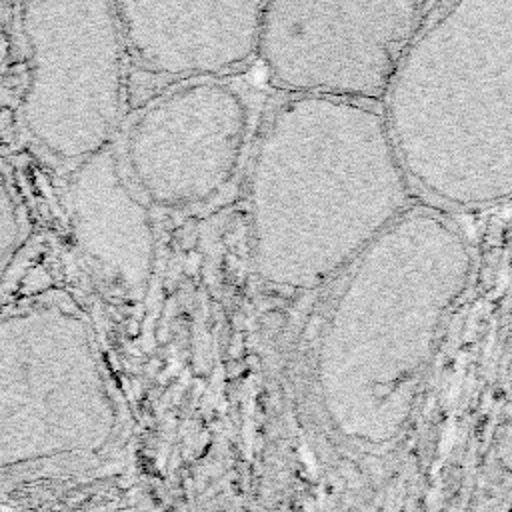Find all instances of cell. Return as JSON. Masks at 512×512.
<instances>
[{
	"instance_id": "cell-2",
	"label": "cell",
	"mask_w": 512,
	"mask_h": 512,
	"mask_svg": "<svg viewBox=\"0 0 512 512\" xmlns=\"http://www.w3.org/2000/svg\"><path fill=\"white\" fill-rule=\"evenodd\" d=\"M472 270L458 222L420 206L348 266L316 348L318 390L348 434L378 440L402 424Z\"/></svg>"
},
{
	"instance_id": "cell-11",
	"label": "cell",
	"mask_w": 512,
	"mask_h": 512,
	"mask_svg": "<svg viewBox=\"0 0 512 512\" xmlns=\"http://www.w3.org/2000/svg\"><path fill=\"white\" fill-rule=\"evenodd\" d=\"M22 214L16 206V200L10 194L8 182H2V216H0V250H2V270L8 268L10 258L16 254L18 244L22 242Z\"/></svg>"
},
{
	"instance_id": "cell-3",
	"label": "cell",
	"mask_w": 512,
	"mask_h": 512,
	"mask_svg": "<svg viewBox=\"0 0 512 512\" xmlns=\"http://www.w3.org/2000/svg\"><path fill=\"white\" fill-rule=\"evenodd\" d=\"M382 110L414 188L458 208L512 200V2L434 4Z\"/></svg>"
},
{
	"instance_id": "cell-6",
	"label": "cell",
	"mask_w": 512,
	"mask_h": 512,
	"mask_svg": "<svg viewBox=\"0 0 512 512\" xmlns=\"http://www.w3.org/2000/svg\"><path fill=\"white\" fill-rule=\"evenodd\" d=\"M4 452L98 446L114 406L88 324L58 306L14 312L0 328Z\"/></svg>"
},
{
	"instance_id": "cell-5",
	"label": "cell",
	"mask_w": 512,
	"mask_h": 512,
	"mask_svg": "<svg viewBox=\"0 0 512 512\" xmlns=\"http://www.w3.org/2000/svg\"><path fill=\"white\" fill-rule=\"evenodd\" d=\"M424 2H266L258 60L292 96L382 106L426 24Z\"/></svg>"
},
{
	"instance_id": "cell-10",
	"label": "cell",
	"mask_w": 512,
	"mask_h": 512,
	"mask_svg": "<svg viewBox=\"0 0 512 512\" xmlns=\"http://www.w3.org/2000/svg\"><path fill=\"white\" fill-rule=\"evenodd\" d=\"M472 512H512V416L496 430Z\"/></svg>"
},
{
	"instance_id": "cell-9",
	"label": "cell",
	"mask_w": 512,
	"mask_h": 512,
	"mask_svg": "<svg viewBox=\"0 0 512 512\" xmlns=\"http://www.w3.org/2000/svg\"><path fill=\"white\" fill-rule=\"evenodd\" d=\"M112 146L76 164L68 184L74 238L84 258L124 296L140 298L154 274L156 232L146 198Z\"/></svg>"
},
{
	"instance_id": "cell-1",
	"label": "cell",
	"mask_w": 512,
	"mask_h": 512,
	"mask_svg": "<svg viewBox=\"0 0 512 512\" xmlns=\"http://www.w3.org/2000/svg\"><path fill=\"white\" fill-rule=\"evenodd\" d=\"M248 192L254 266L286 290L324 284L414 208L382 106L324 96L274 110Z\"/></svg>"
},
{
	"instance_id": "cell-4",
	"label": "cell",
	"mask_w": 512,
	"mask_h": 512,
	"mask_svg": "<svg viewBox=\"0 0 512 512\" xmlns=\"http://www.w3.org/2000/svg\"><path fill=\"white\" fill-rule=\"evenodd\" d=\"M28 82L22 116L30 136L76 164L112 146L130 64L116 2H24Z\"/></svg>"
},
{
	"instance_id": "cell-7",
	"label": "cell",
	"mask_w": 512,
	"mask_h": 512,
	"mask_svg": "<svg viewBox=\"0 0 512 512\" xmlns=\"http://www.w3.org/2000/svg\"><path fill=\"white\" fill-rule=\"evenodd\" d=\"M250 138V106L224 78L176 84L128 128L122 160L136 190L166 208L194 206L236 174Z\"/></svg>"
},
{
	"instance_id": "cell-8",
	"label": "cell",
	"mask_w": 512,
	"mask_h": 512,
	"mask_svg": "<svg viewBox=\"0 0 512 512\" xmlns=\"http://www.w3.org/2000/svg\"><path fill=\"white\" fill-rule=\"evenodd\" d=\"M266 2H116L128 58L176 78H222L258 58Z\"/></svg>"
}]
</instances>
